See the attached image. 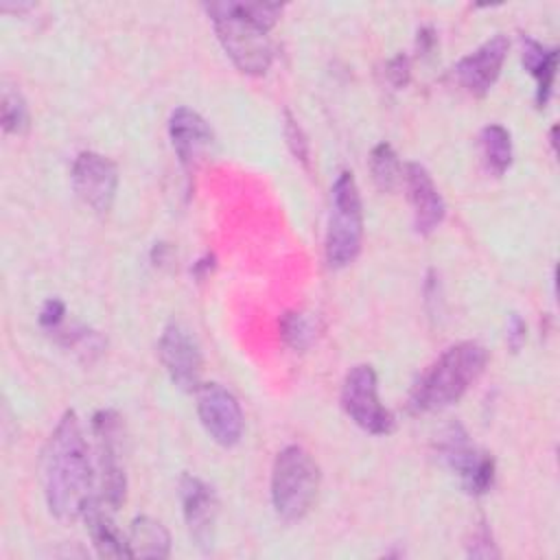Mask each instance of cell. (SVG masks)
Listing matches in <instances>:
<instances>
[{"label":"cell","mask_w":560,"mask_h":560,"mask_svg":"<svg viewBox=\"0 0 560 560\" xmlns=\"http://www.w3.org/2000/svg\"><path fill=\"white\" fill-rule=\"evenodd\" d=\"M94 479L96 472L81 422L68 409L52 429L42 457L44 497L50 514L63 523L83 518L94 499Z\"/></svg>","instance_id":"1"},{"label":"cell","mask_w":560,"mask_h":560,"mask_svg":"<svg viewBox=\"0 0 560 560\" xmlns=\"http://www.w3.org/2000/svg\"><path fill=\"white\" fill-rule=\"evenodd\" d=\"M212 28L232 63L252 77L271 68L273 44L269 31L282 15V4L271 2H210L203 4Z\"/></svg>","instance_id":"2"},{"label":"cell","mask_w":560,"mask_h":560,"mask_svg":"<svg viewBox=\"0 0 560 560\" xmlns=\"http://www.w3.org/2000/svg\"><path fill=\"white\" fill-rule=\"evenodd\" d=\"M488 350L477 341L446 348L416 381L409 394L411 413H435L455 405L483 374Z\"/></svg>","instance_id":"3"},{"label":"cell","mask_w":560,"mask_h":560,"mask_svg":"<svg viewBox=\"0 0 560 560\" xmlns=\"http://www.w3.org/2000/svg\"><path fill=\"white\" fill-rule=\"evenodd\" d=\"M319 466L298 444L278 451L271 468V505L287 523L302 521L317 501Z\"/></svg>","instance_id":"4"},{"label":"cell","mask_w":560,"mask_h":560,"mask_svg":"<svg viewBox=\"0 0 560 560\" xmlns=\"http://www.w3.org/2000/svg\"><path fill=\"white\" fill-rule=\"evenodd\" d=\"M363 245V203L357 179L341 171L330 188V212L326 225V262L341 269L359 256Z\"/></svg>","instance_id":"5"},{"label":"cell","mask_w":560,"mask_h":560,"mask_svg":"<svg viewBox=\"0 0 560 560\" xmlns=\"http://www.w3.org/2000/svg\"><path fill=\"white\" fill-rule=\"evenodd\" d=\"M435 448L442 464L459 477L466 494L481 497L492 488L497 472L494 457L490 453H481L459 422H451L442 429Z\"/></svg>","instance_id":"6"},{"label":"cell","mask_w":560,"mask_h":560,"mask_svg":"<svg viewBox=\"0 0 560 560\" xmlns=\"http://www.w3.org/2000/svg\"><path fill=\"white\" fill-rule=\"evenodd\" d=\"M341 407L346 416L372 435H387L396 420L378 398V376L370 363H357L341 383Z\"/></svg>","instance_id":"7"},{"label":"cell","mask_w":560,"mask_h":560,"mask_svg":"<svg viewBox=\"0 0 560 560\" xmlns=\"http://www.w3.org/2000/svg\"><path fill=\"white\" fill-rule=\"evenodd\" d=\"M92 431L96 438V459H98V499L116 512L125 503L127 475L120 455V418L112 409L96 411L92 418Z\"/></svg>","instance_id":"8"},{"label":"cell","mask_w":560,"mask_h":560,"mask_svg":"<svg viewBox=\"0 0 560 560\" xmlns=\"http://www.w3.org/2000/svg\"><path fill=\"white\" fill-rule=\"evenodd\" d=\"M197 416L206 433L223 448H232L241 442L245 418L236 396L219 383H201L195 389Z\"/></svg>","instance_id":"9"},{"label":"cell","mask_w":560,"mask_h":560,"mask_svg":"<svg viewBox=\"0 0 560 560\" xmlns=\"http://www.w3.org/2000/svg\"><path fill=\"white\" fill-rule=\"evenodd\" d=\"M179 501L190 540L199 551H212L219 518V497L214 488L201 477L184 472L179 477Z\"/></svg>","instance_id":"10"},{"label":"cell","mask_w":560,"mask_h":560,"mask_svg":"<svg viewBox=\"0 0 560 560\" xmlns=\"http://www.w3.org/2000/svg\"><path fill=\"white\" fill-rule=\"evenodd\" d=\"M70 179L77 197L92 212L107 214L112 210L118 190V168L109 158L96 151H81L72 162Z\"/></svg>","instance_id":"11"},{"label":"cell","mask_w":560,"mask_h":560,"mask_svg":"<svg viewBox=\"0 0 560 560\" xmlns=\"http://www.w3.org/2000/svg\"><path fill=\"white\" fill-rule=\"evenodd\" d=\"M158 357L173 381L184 392H195L201 385L203 354L197 339L177 322L164 326L158 341Z\"/></svg>","instance_id":"12"},{"label":"cell","mask_w":560,"mask_h":560,"mask_svg":"<svg viewBox=\"0 0 560 560\" xmlns=\"http://www.w3.org/2000/svg\"><path fill=\"white\" fill-rule=\"evenodd\" d=\"M168 138L179 160V166L188 175H192L199 168V164L212 153L214 147V133L208 120L186 105H179L171 112Z\"/></svg>","instance_id":"13"},{"label":"cell","mask_w":560,"mask_h":560,"mask_svg":"<svg viewBox=\"0 0 560 560\" xmlns=\"http://www.w3.org/2000/svg\"><path fill=\"white\" fill-rule=\"evenodd\" d=\"M508 50L510 42L503 33L488 37L483 44H479L475 50H470L455 63V81L472 96L488 94L501 74Z\"/></svg>","instance_id":"14"},{"label":"cell","mask_w":560,"mask_h":560,"mask_svg":"<svg viewBox=\"0 0 560 560\" xmlns=\"http://www.w3.org/2000/svg\"><path fill=\"white\" fill-rule=\"evenodd\" d=\"M402 179L413 212V230L420 236L433 234L446 217V203L431 173L418 162H407L402 166Z\"/></svg>","instance_id":"15"},{"label":"cell","mask_w":560,"mask_h":560,"mask_svg":"<svg viewBox=\"0 0 560 560\" xmlns=\"http://www.w3.org/2000/svg\"><path fill=\"white\" fill-rule=\"evenodd\" d=\"M83 521L88 525L92 545L101 558H129L127 536L116 527L112 510L98 497H94L85 508Z\"/></svg>","instance_id":"16"},{"label":"cell","mask_w":560,"mask_h":560,"mask_svg":"<svg viewBox=\"0 0 560 560\" xmlns=\"http://www.w3.org/2000/svg\"><path fill=\"white\" fill-rule=\"evenodd\" d=\"M521 59L525 70L536 81V105L542 109L553 92L556 70H558V50L542 46L529 35H521Z\"/></svg>","instance_id":"17"},{"label":"cell","mask_w":560,"mask_h":560,"mask_svg":"<svg viewBox=\"0 0 560 560\" xmlns=\"http://www.w3.org/2000/svg\"><path fill=\"white\" fill-rule=\"evenodd\" d=\"M129 558H168L171 534L162 521L153 516H136L127 534Z\"/></svg>","instance_id":"18"},{"label":"cell","mask_w":560,"mask_h":560,"mask_svg":"<svg viewBox=\"0 0 560 560\" xmlns=\"http://www.w3.org/2000/svg\"><path fill=\"white\" fill-rule=\"evenodd\" d=\"M479 144H481L486 168L492 175L501 177L512 166V158H514L512 133L503 125L490 122L479 131Z\"/></svg>","instance_id":"19"},{"label":"cell","mask_w":560,"mask_h":560,"mask_svg":"<svg viewBox=\"0 0 560 560\" xmlns=\"http://www.w3.org/2000/svg\"><path fill=\"white\" fill-rule=\"evenodd\" d=\"M370 173H372V182L383 192L394 190L398 186V182L402 179L400 160L389 142H378L370 151Z\"/></svg>","instance_id":"20"},{"label":"cell","mask_w":560,"mask_h":560,"mask_svg":"<svg viewBox=\"0 0 560 560\" xmlns=\"http://www.w3.org/2000/svg\"><path fill=\"white\" fill-rule=\"evenodd\" d=\"M319 332V324L311 313L289 311L280 317V335L284 343L293 350H306Z\"/></svg>","instance_id":"21"},{"label":"cell","mask_w":560,"mask_h":560,"mask_svg":"<svg viewBox=\"0 0 560 560\" xmlns=\"http://www.w3.org/2000/svg\"><path fill=\"white\" fill-rule=\"evenodd\" d=\"M2 129L4 133L11 136H24L31 127V112L28 105L22 96L20 90H15L13 85H4L2 88Z\"/></svg>","instance_id":"22"},{"label":"cell","mask_w":560,"mask_h":560,"mask_svg":"<svg viewBox=\"0 0 560 560\" xmlns=\"http://www.w3.org/2000/svg\"><path fill=\"white\" fill-rule=\"evenodd\" d=\"M282 131H284L287 147H289V151L293 153V158H295L304 168H308V166H311V142H308V136L304 133L302 125L298 122V118H295L289 109L284 112Z\"/></svg>","instance_id":"23"},{"label":"cell","mask_w":560,"mask_h":560,"mask_svg":"<svg viewBox=\"0 0 560 560\" xmlns=\"http://www.w3.org/2000/svg\"><path fill=\"white\" fill-rule=\"evenodd\" d=\"M468 556L472 558H499V549L492 540V534L488 529L486 523H481L477 527V532L472 534V540L468 542Z\"/></svg>","instance_id":"24"},{"label":"cell","mask_w":560,"mask_h":560,"mask_svg":"<svg viewBox=\"0 0 560 560\" xmlns=\"http://www.w3.org/2000/svg\"><path fill=\"white\" fill-rule=\"evenodd\" d=\"M385 77H387V81H389L396 90L405 88V85L409 83V77H411V61H409V57L402 55V52H398L396 57H392V59L387 61V66H385Z\"/></svg>","instance_id":"25"},{"label":"cell","mask_w":560,"mask_h":560,"mask_svg":"<svg viewBox=\"0 0 560 560\" xmlns=\"http://www.w3.org/2000/svg\"><path fill=\"white\" fill-rule=\"evenodd\" d=\"M66 304L59 298H48L39 308V324L48 330H57L63 322Z\"/></svg>","instance_id":"26"},{"label":"cell","mask_w":560,"mask_h":560,"mask_svg":"<svg viewBox=\"0 0 560 560\" xmlns=\"http://www.w3.org/2000/svg\"><path fill=\"white\" fill-rule=\"evenodd\" d=\"M527 339V326L518 313H510L508 326H505V341L512 352H518Z\"/></svg>","instance_id":"27"},{"label":"cell","mask_w":560,"mask_h":560,"mask_svg":"<svg viewBox=\"0 0 560 560\" xmlns=\"http://www.w3.org/2000/svg\"><path fill=\"white\" fill-rule=\"evenodd\" d=\"M435 44V31L431 26H424L418 31V50L422 52H429Z\"/></svg>","instance_id":"28"},{"label":"cell","mask_w":560,"mask_h":560,"mask_svg":"<svg viewBox=\"0 0 560 560\" xmlns=\"http://www.w3.org/2000/svg\"><path fill=\"white\" fill-rule=\"evenodd\" d=\"M33 4L31 2H18V4H7V2H0V11H15V13H24V11H31Z\"/></svg>","instance_id":"29"}]
</instances>
